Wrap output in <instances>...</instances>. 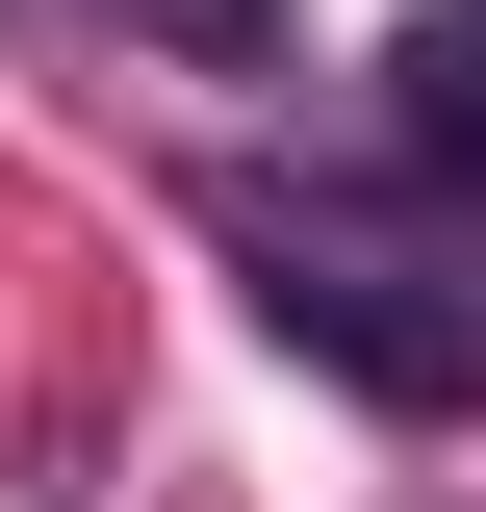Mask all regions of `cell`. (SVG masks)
<instances>
[{
  "mask_svg": "<svg viewBox=\"0 0 486 512\" xmlns=\"http://www.w3.org/2000/svg\"><path fill=\"white\" fill-rule=\"evenodd\" d=\"M103 26H154L180 77H282V0H103Z\"/></svg>",
  "mask_w": 486,
  "mask_h": 512,
  "instance_id": "3957f363",
  "label": "cell"
},
{
  "mask_svg": "<svg viewBox=\"0 0 486 512\" xmlns=\"http://www.w3.org/2000/svg\"><path fill=\"white\" fill-rule=\"evenodd\" d=\"M384 154L486 231V0H410V52H384Z\"/></svg>",
  "mask_w": 486,
  "mask_h": 512,
  "instance_id": "7a4b0ae2",
  "label": "cell"
},
{
  "mask_svg": "<svg viewBox=\"0 0 486 512\" xmlns=\"http://www.w3.org/2000/svg\"><path fill=\"white\" fill-rule=\"evenodd\" d=\"M205 231H231L256 333H282L307 384H359V410H410V436H461V410H486V308L435 282L410 231H384V205H307V180H231Z\"/></svg>",
  "mask_w": 486,
  "mask_h": 512,
  "instance_id": "6da1fadb",
  "label": "cell"
}]
</instances>
